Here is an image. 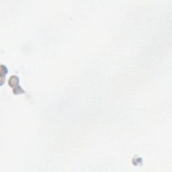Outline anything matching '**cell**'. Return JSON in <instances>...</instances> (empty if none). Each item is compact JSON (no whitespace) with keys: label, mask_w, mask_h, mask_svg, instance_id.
I'll use <instances>...</instances> for the list:
<instances>
[{"label":"cell","mask_w":172,"mask_h":172,"mask_svg":"<svg viewBox=\"0 0 172 172\" xmlns=\"http://www.w3.org/2000/svg\"><path fill=\"white\" fill-rule=\"evenodd\" d=\"M9 85L11 87H17L18 86L19 83V79L16 76H12L10 78L9 81H8Z\"/></svg>","instance_id":"obj_1"},{"label":"cell","mask_w":172,"mask_h":172,"mask_svg":"<svg viewBox=\"0 0 172 172\" xmlns=\"http://www.w3.org/2000/svg\"><path fill=\"white\" fill-rule=\"evenodd\" d=\"M13 93L16 94H21V93H24V91L23 89H22V88L20 87V86H17L16 87V88L13 89Z\"/></svg>","instance_id":"obj_2"}]
</instances>
